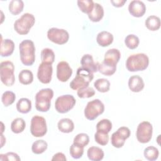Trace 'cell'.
<instances>
[{"label":"cell","instance_id":"cell-1","mask_svg":"<svg viewBox=\"0 0 161 161\" xmlns=\"http://www.w3.org/2000/svg\"><path fill=\"white\" fill-rule=\"evenodd\" d=\"M20 59L22 64L26 66L33 64L35 60V47L30 40H23L19 45Z\"/></svg>","mask_w":161,"mask_h":161},{"label":"cell","instance_id":"cell-2","mask_svg":"<svg viewBox=\"0 0 161 161\" xmlns=\"http://www.w3.org/2000/svg\"><path fill=\"white\" fill-rule=\"evenodd\" d=\"M149 64L148 56L143 53L133 54L126 61V67L130 72H138L145 70Z\"/></svg>","mask_w":161,"mask_h":161},{"label":"cell","instance_id":"cell-3","mask_svg":"<svg viewBox=\"0 0 161 161\" xmlns=\"http://www.w3.org/2000/svg\"><path fill=\"white\" fill-rule=\"evenodd\" d=\"M93 78L94 75L92 72L82 67H79L77 70L75 77L70 83V87L73 90H78L89 86Z\"/></svg>","mask_w":161,"mask_h":161},{"label":"cell","instance_id":"cell-4","mask_svg":"<svg viewBox=\"0 0 161 161\" xmlns=\"http://www.w3.org/2000/svg\"><path fill=\"white\" fill-rule=\"evenodd\" d=\"M53 97V91L50 88L42 89L35 95V107L40 112L48 111L51 106V100Z\"/></svg>","mask_w":161,"mask_h":161},{"label":"cell","instance_id":"cell-5","mask_svg":"<svg viewBox=\"0 0 161 161\" xmlns=\"http://www.w3.org/2000/svg\"><path fill=\"white\" fill-rule=\"evenodd\" d=\"M35 22V18L34 16L32 14L26 13L15 21L14 23V29L19 35H26L33 26Z\"/></svg>","mask_w":161,"mask_h":161},{"label":"cell","instance_id":"cell-6","mask_svg":"<svg viewBox=\"0 0 161 161\" xmlns=\"http://www.w3.org/2000/svg\"><path fill=\"white\" fill-rule=\"evenodd\" d=\"M14 66L12 62L6 60L0 64V77L1 82L6 86H12L15 81Z\"/></svg>","mask_w":161,"mask_h":161},{"label":"cell","instance_id":"cell-7","mask_svg":"<svg viewBox=\"0 0 161 161\" xmlns=\"http://www.w3.org/2000/svg\"><path fill=\"white\" fill-rule=\"evenodd\" d=\"M104 111V104L98 99L87 103L84 109V116L89 120L95 119L99 115Z\"/></svg>","mask_w":161,"mask_h":161},{"label":"cell","instance_id":"cell-8","mask_svg":"<svg viewBox=\"0 0 161 161\" xmlns=\"http://www.w3.org/2000/svg\"><path fill=\"white\" fill-rule=\"evenodd\" d=\"M75 103L76 100L72 95H62L57 98L55 108L59 113H66L74 107Z\"/></svg>","mask_w":161,"mask_h":161},{"label":"cell","instance_id":"cell-9","mask_svg":"<svg viewBox=\"0 0 161 161\" xmlns=\"http://www.w3.org/2000/svg\"><path fill=\"white\" fill-rule=\"evenodd\" d=\"M30 132L35 137H42L47 132L45 119L40 116H34L31 119Z\"/></svg>","mask_w":161,"mask_h":161},{"label":"cell","instance_id":"cell-10","mask_svg":"<svg viewBox=\"0 0 161 161\" xmlns=\"http://www.w3.org/2000/svg\"><path fill=\"white\" fill-rule=\"evenodd\" d=\"M153 127L152 124L147 121L141 122L137 126L136 136L137 140L142 143H148L152 137Z\"/></svg>","mask_w":161,"mask_h":161},{"label":"cell","instance_id":"cell-11","mask_svg":"<svg viewBox=\"0 0 161 161\" xmlns=\"http://www.w3.org/2000/svg\"><path fill=\"white\" fill-rule=\"evenodd\" d=\"M47 38L51 42L58 45L66 43L69 39V34L64 29L50 28L47 31Z\"/></svg>","mask_w":161,"mask_h":161},{"label":"cell","instance_id":"cell-12","mask_svg":"<svg viewBox=\"0 0 161 161\" xmlns=\"http://www.w3.org/2000/svg\"><path fill=\"white\" fill-rule=\"evenodd\" d=\"M130 130L128 127L121 126L119 128L111 135V142L112 145L115 148H121L124 145L125 140L130 137Z\"/></svg>","mask_w":161,"mask_h":161},{"label":"cell","instance_id":"cell-13","mask_svg":"<svg viewBox=\"0 0 161 161\" xmlns=\"http://www.w3.org/2000/svg\"><path fill=\"white\" fill-rule=\"evenodd\" d=\"M52 73L53 68L52 64L42 62L38 69V79L43 84H48L52 80Z\"/></svg>","mask_w":161,"mask_h":161},{"label":"cell","instance_id":"cell-14","mask_svg":"<svg viewBox=\"0 0 161 161\" xmlns=\"http://www.w3.org/2000/svg\"><path fill=\"white\" fill-rule=\"evenodd\" d=\"M72 74V69L65 61H61L57 65V77L62 82H67Z\"/></svg>","mask_w":161,"mask_h":161},{"label":"cell","instance_id":"cell-15","mask_svg":"<svg viewBox=\"0 0 161 161\" xmlns=\"http://www.w3.org/2000/svg\"><path fill=\"white\" fill-rule=\"evenodd\" d=\"M128 11L133 16L140 18L143 16L145 13L146 6L142 1L133 0L128 5Z\"/></svg>","mask_w":161,"mask_h":161},{"label":"cell","instance_id":"cell-16","mask_svg":"<svg viewBox=\"0 0 161 161\" xmlns=\"http://www.w3.org/2000/svg\"><path fill=\"white\" fill-rule=\"evenodd\" d=\"M120 58L121 53L119 50L116 48H111L105 53L103 62L111 66L116 67Z\"/></svg>","mask_w":161,"mask_h":161},{"label":"cell","instance_id":"cell-17","mask_svg":"<svg viewBox=\"0 0 161 161\" xmlns=\"http://www.w3.org/2000/svg\"><path fill=\"white\" fill-rule=\"evenodd\" d=\"M145 84L143 79L137 75L131 76L128 80L129 89L133 92H139L144 88Z\"/></svg>","mask_w":161,"mask_h":161},{"label":"cell","instance_id":"cell-18","mask_svg":"<svg viewBox=\"0 0 161 161\" xmlns=\"http://www.w3.org/2000/svg\"><path fill=\"white\" fill-rule=\"evenodd\" d=\"M80 64L82 67L89 70L92 73L98 71L99 63H95L92 56L90 54L84 55L80 59Z\"/></svg>","mask_w":161,"mask_h":161},{"label":"cell","instance_id":"cell-19","mask_svg":"<svg viewBox=\"0 0 161 161\" xmlns=\"http://www.w3.org/2000/svg\"><path fill=\"white\" fill-rule=\"evenodd\" d=\"M96 42L101 47H108L113 43V35L107 31H101L97 35Z\"/></svg>","mask_w":161,"mask_h":161},{"label":"cell","instance_id":"cell-20","mask_svg":"<svg viewBox=\"0 0 161 161\" xmlns=\"http://www.w3.org/2000/svg\"><path fill=\"white\" fill-rule=\"evenodd\" d=\"M14 43L11 39L1 40V57H9L14 52Z\"/></svg>","mask_w":161,"mask_h":161},{"label":"cell","instance_id":"cell-21","mask_svg":"<svg viewBox=\"0 0 161 161\" xmlns=\"http://www.w3.org/2000/svg\"><path fill=\"white\" fill-rule=\"evenodd\" d=\"M87 15L89 19L91 21L99 22L104 16V9L100 4L94 3L93 9Z\"/></svg>","mask_w":161,"mask_h":161},{"label":"cell","instance_id":"cell-22","mask_svg":"<svg viewBox=\"0 0 161 161\" xmlns=\"http://www.w3.org/2000/svg\"><path fill=\"white\" fill-rule=\"evenodd\" d=\"M87 155L89 160L92 161H100L104 158V152L103 149L97 147H91L87 152Z\"/></svg>","mask_w":161,"mask_h":161},{"label":"cell","instance_id":"cell-23","mask_svg":"<svg viewBox=\"0 0 161 161\" xmlns=\"http://www.w3.org/2000/svg\"><path fill=\"white\" fill-rule=\"evenodd\" d=\"M57 127L61 132L69 133L74 130V124L72 120L69 118H62L58 122Z\"/></svg>","mask_w":161,"mask_h":161},{"label":"cell","instance_id":"cell-24","mask_svg":"<svg viewBox=\"0 0 161 161\" xmlns=\"http://www.w3.org/2000/svg\"><path fill=\"white\" fill-rule=\"evenodd\" d=\"M147 28L150 31H157L160 27V19L159 17L151 15L149 16L145 21Z\"/></svg>","mask_w":161,"mask_h":161},{"label":"cell","instance_id":"cell-25","mask_svg":"<svg viewBox=\"0 0 161 161\" xmlns=\"http://www.w3.org/2000/svg\"><path fill=\"white\" fill-rule=\"evenodd\" d=\"M17 111L21 113L26 114L31 109V102L28 98L23 97L18 100L16 103Z\"/></svg>","mask_w":161,"mask_h":161},{"label":"cell","instance_id":"cell-26","mask_svg":"<svg viewBox=\"0 0 161 161\" xmlns=\"http://www.w3.org/2000/svg\"><path fill=\"white\" fill-rule=\"evenodd\" d=\"M18 79L21 84L23 85H28L33 82V74L31 70L23 69L19 73Z\"/></svg>","mask_w":161,"mask_h":161},{"label":"cell","instance_id":"cell-27","mask_svg":"<svg viewBox=\"0 0 161 161\" xmlns=\"http://www.w3.org/2000/svg\"><path fill=\"white\" fill-rule=\"evenodd\" d=\"M26 127L25 120L21 118H17L13 119L11 124V131L16 134L20 133L24 131Z\"/></svg>","mask_w":161,"mask_h":161},{"label":"cell","instance_id":"cell-28","mask_svg":"<svg viewBox=\"0 0 161 161\" xmlns=\"http://www.w3.org/2000/svg\"><path fill=\"white\" fill-rule=\"evenodd\" d=\"M24 8V3L21 0H12L9 4V11L13 15H18Z\"/></svg>","mask_w":161,"mask_h":161},{"label":"cell","instance_id":"cell-29","mask_svg":"<svg viewBox=\"0 0 161 161\" xmlns=\"http://www.w3.org/2000/svg\"><path fill=\"white\" fill-rule=\"evenodd\" d=\"M42 62L52 64L55 60V53L53 51L48 48H43L41 52Z\"/></svg>","mask_w":161,"mask_h":161},{"label":"cell","instance_id":"cell-30","mask_svg":"<svg viewBox=\"0 0 161 161\" xmlns=\"http://www.w3.org/2000/svg\"><path fill=\"white\" fill-rule=\"evenodd\" d=\"M94 86L100 92H106L109 91L110 88L109 81L104 78H100L97 79L94 83Z\"/></svg>","mask_w":161,"mask_h":161},{"label":"cell","instance_id":"cell-31","mask_svg":"<svg viewBox=\"0 0 161 161\" xmlns=\"http://www.w3.org/2000/svg\"><path fill=\"white\" fill-rule=\"evenodd\" d=\"M143 155L147 160L149 161H154L158 158L159 152L156 147L153 146H149L145 148Z\"/></svg>","mask_w":161,"mask_h":161},{"label":"cell","instance_id":"cell-32","mask_svg":"<svg viewBox=\"0 0 161 161\" xmlns=\"http://www.w3.org/2000/svg\"><path fill=\"white\" fill-rule=\"evenodd\" d=\"M94 3L92 0H79L77 6L79 9L84 13L89 14L94 8Z\"/></svg>","mask_w":161,"mask_h":161},{"label":"cell","instance_id":"cell-33","mask_svg":"<svg viewBox=\"0 0 161 161\" xmlns=\"http://www.w3.org/2000/svg\"><path fill=\"white\" fill-rule=\"evenodd\" d=\"M47 147L48 144L45 140H38L32 144L31 150L35 154H41L47 149Z\"/></svg>","mask_w":161,"mask_h":161},{"label":"cell","instance_id":"cell-34","mask_svg":"<svg viewBox=\"0 0 161 161\" xmlns=\"http://www.w3.org/2000/svg\"><path fill=\"white\" fill-rule=\"evenodd\" d=\"M140 43V40L137 36L133 34L127 35L125 39V45L130 49L133 50L138 47Z\"/></svg>","mask_w":161,"mask_h":161},{"label":"cell","instance_id":"cell-35","mask_svg":"<svg viewBox=\"0 0 161 161\" xmlns=\"http://www.w3.org/2000/svg\"><path fill=\"white\" fill-rule=\"evenodd\" d=\"M89 142V137L87 134L84 133H81L77 134L74 138L73 143L80 146L81 147H85L88 145Z\"/></svg>","mask_w":161,"mask_h":161},{"label":"cell","instance_id":"cell-36","mask_svg":"<svg viewBox=\"0 0 161 161\" xmlns=\"http://www.w3.org/2000/svg\"><path fill=\"white\" fill-rule=\"evenodd\" d=\"M16 99L15 94L10 91H7L3 92L1 96V101L5 107H8L14 103Z\"/></svg>","mask_w":161,"mask_h":161},{"label":"cell","instance_id":"cell-37","mask_svg":"<svg viewBox=\"0 0 161 161\" xmlns=\"http://www.w3.org/2000/svg\"><path fill=\"white\" fill-rule=\"evenodd\" d=\"M116 70V67L114 66H111L109 65H107L103 62L101 64H98V71L106 76H110L112 75L115 73Z\"/></svg>","mask_w":161,"mask_h":161},{"label":"cell","instance_id":"cell-38","mask_svg":"<svg viewBox=\"0 0 161 161\" xmlns=\"http://www.w3.org/2000/svg\"><path fill=\"white\" fill-rule=\"evenodd\" d=\"M112 129V123L108 119H103L96 125V130L109 133Z\"/></svg>","mask_w":161,"mask_h":161},{"label":"cell","instance_id":"cell-39","mask_svg":"<svg viewBox=\"0 0 161 161\" xmlns=\"http://www.w3.org/2000/svg\"><path fill=\"white\" fill-rule=\"evenodd\" d=\"M94 140L96 143L101 145H106L109 142L108 133L101 131H97L94 134Z\"/></svg>","mask_w":161,"mask_h":161},{"label":"cell","instance_id":"cell-40","mask_svg":"<svg viewBox=\"0 0 161 161\" xmlns=\"http://www.w3.org/2000/svg\"><path fill=\"white\" fill-rule=\"evenodd\" d=\"M77 94L80 98H89L94 96L95 91L92 87L87 86L78 89Z\"/></svg>","mask_w":161,"mask_h":161},{"label":"cell","instance_id":"cell-41","mask_svg":"<svg viewBox=\"0 0 161 161\" xmlns=\"http://www.w3.org/2000/svg\"><path fill=\"white\" fill-rule=\"evenodd\" d=\"M69 153L70 156L75 159H78L82 157L84 153V148L80 146L72 144L69 148Z\"/></svg>","mask_w":161,"mask_h":161},{"label":"cell","instance_id":"cell-42","mask_svg":"<svg viewBox=\"0 0 161 161\" xmlns=\"http://www.w3.org/2000/svg\"><path fill=\"white\" fill-rule=\"evenodd\" d=\"M1 160H15L19 161L21 158L18 155L14 152H8L5 154H0Z\"/></svg>","mask_w":161,"mask_h":161},{"label":"cell","instance_id":"cell-43","mask_svg":"<svg viewBox=\"0 0 161 161\" xmlns=\"http://www.w3.org/2000/svg\"><path fill=\"white\" fill-rule=\"evenodd\" d=\"M67 160L66 157H65V155L63 153H61V152H58L57 153H55L52 158V160H62V161H65Z\"/></svg>","mask_w":161,"mask_h":161},{"label":"cell","instance_id":"cell-44","mask_svg":"<svg viewBox=\"0 0 161 161\" xmlns=\"http://www.w3.org/2000/svg\"><path fill=\"white\" fill-rule=\"evenodd\" d=\"M126 2V0H111V3L113 4V6L116 8H120L122 7L125 3Z\"/></svg>","mask_w":161,"mask_h":161},{"label":"cell","instance_id":"cell-45","mask_svg":"<svg viewBox=\"0 0 161 161\" xmlns=\"http://www.w3.org/2000/svg\"><path fill=\"white\" fill-rule=\"evenodd\" d=\"M4 142H6V138L4 137L3 135L1 134V148H2V147H3V145H4Z\"/></svg>","mask_w":161,"mask_h":161},{"label":"cell","instance_id":"cell-46","mask_svg":"<svg viewBox=\"0 0 161 161\" xmlns=\"http://www.w3.org/2000/svg\"><path fill=\"white\" fill-rule=\"evenodd\" d=\"M1 125H2V126H3H3H4V125H3V123L2 122H1ZM3 129L1 130V134H3Z\"/></svg>","mask_w":161,"mask_h":161}]
</instances>
